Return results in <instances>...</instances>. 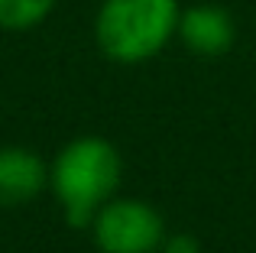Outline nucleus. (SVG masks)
<instances>
[{"label":"nucleus","instance_id":"nucleus-1","mask_svg":"<svg viewBox=\"0 0 256 253\" xmlns=\"http://www.w3.org/2000/svg\"><path fill=\"white\" fill-rule=\"evenodd\" d=\"M124 159L107 136H75L49 166V188L72 228H91L94 214L117 195Z\"/></svg>","mask_w":256,"mask_h":253},{"label":"nucleus","instance_id":"nucleus-2","mask_svg":"<svg viewBox=\"0 0 256 253\" xmlns=\"http://www.w3.org/2000/svg\"><path fill=\"white\" fill-rule=\"evenodd\" d=\"M178 16V0H104L94 16V42L117 65L150 62L175 39Z\"/></svg>","mask_w":256,"mask_h":253},{"label":"nucleus","instance_id":"nucleus-3","mask_svg":"<svg viewBox=\"0 0 256 253\" xmlns=\"http://www.w3.org/2000/svg\"><path fill=\"white\" fill-rule=\"evenodd\" d=\"M91 237L100 253H159L166 240V221L152 204L114 195L94 214Z\"/></svg>","mask_w":256,"mask_h":253},{"label":"nucleus","instance_id":"nucleus-4","mask_svg":"<svg viewBox=\"0 0 256 253\" xmlns=\"http://www.w3.org/2000/svg\"><path fill=\"white\" fill-rule=\"evenodd\" d=\"M175 39H182L185 49L194 52V56L218 58L224 52H230L234 42H237V20L230 16L227 6L211 4V0L182 6Z\"/></svg>","mask_w":256,"mask_h":253},{"label":"nucleus","instance_id":"nucleus-5","mask_svg":"<svg viewBox=\"0 0 256 253\" xmlns=\"http://www.w3.org/2000/svg\"><path fill=\"white\" fill-rule=\"evenodd\" d=\"M46 188H49V166L36 152L23 146H0V204L4 208L36 202Z\"/></svg>","mask_w":256,"mask_h":253},{"label":"nucleus","instance_id":"nucleus-6","mask_svg":"<svg viewBox=\"0 0 256 253\" xmlns=\"http://www.w3.org/2000/svg\"><path fill=\"white\" fill-rule=\"evenodd\" d=\"M58 0H0V30L26 32L49 20Z\"/></svg>","mask_w":256,"mask_h":253},{"label":"nucleus","instance_id":"nucleus-7","mask_svg":"<svg viewBox=\"0 0 256 253\" xmlns=\"http://www.w3.org/2000/svg\"><path fill=\"white\" fill-rule=\"evenodd\" d=\"M159 253H201V244L192 234H172L162 240V250Z\"/></svg>","mask_w":256,"mask_h":253}]
</instances>
